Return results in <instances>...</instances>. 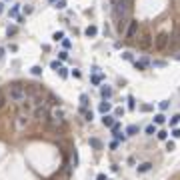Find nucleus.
Here are the masks:
<instances>
[{
	"mask_svg": "<svg viewBox=\"0 0 180 180\" xmlns=\"http://www.w3.org/2000/svg\"><path fill=\"white\" fill-rule=\"evenodd\" d=\"M6 98H8L10 102H14V104H20V102H24L26 98H28L26 86H24V84H20V82H14V84H10V86L6 88Z\"/></svg>",
	"mask_w": 180,
	"mask_h": 180,
	"instance_id": "1",
	"label": "nucleus"
},
{
	"mask_svg": "<svg viewBox=\"0 0 180 180\" xmlns=\"http://www.w3.org/2000/svg\"><path fill=\"white\" fill-rule=\"evenodd\" d=\"M152 46H154V50H156V52H164V50H168V46H170V34L166 32V30L158 32L156 36H154Z\"/></svg>",
	"mask_w": 180,
	"mask_h": 180,
	"instance_id": "2",
	"label": "nucleus"
},
{
	"mask_svg": "<svg viewBox=\"0 0 180 180\" xmlns=\"http://www.w3.org/2000/svg\"><path fill=\"white\" fill-rule=\"evenodd\" d=\"M138 40H136V44H138V48H142V50H148L150 46H152V42H154V36H152V32L148 30V28H142V30H138Z\"/></svg>",
	"mask_w": 180,
	"mask_h": 180,
	"instance_id": "3",
	"label": "nucleus"
},
{
	"mask_svg": "<svg viewBox=\"0 0 180 180\" xmlns=\"http://www.w3.org/2000/svg\"><path fill=\"white\" fill-rule=\"evenodd\" d=\"M34 116H36V120H44V122H48V118H50V112H48V106L46 104H40V106H36L34 108Z\"/></svg>",
	"mask_w": 180,
	"mask_h": 180,
	"instance_id": "4",
	"label": "nucleus"
},
{
	"mask_svg": "<svg viewBox=\"0 0 180 180\" xmlns=\"http://www.w3.org/2000/svg\"><path fill=\"white\" fill-rule=\"evenodd\" d=\"M138 30H140V24L136 22V20H130V24H128V28H126V32H124V36H126L128 40H132V38H136V34H138Z\"/></svg>",
	"mask_w": 180,
	"mask_h": 180,
	"instance_id": "5",
	"label": "nucleus"
},
{
	"mask_svg": "<svg viewBox=\"0 0 180 180\" xmlns=\"http://www.w3.org/2000/svg\"><path fill=\"white\" fill-rule=\"evenodd\" d=\"M28 122H30V118H28V114H18L16 116V120H14V126H16V130H22V128H26L28 126Z\"/></svg>",
	"mask_w": 180,
	"mask_h": 180,
	"instance_id": "6",
	"label": "nucleus"
},
{
	"mask_svg": "<svg viewBox=\"0 0 180 180\" xmlns=\"http://www.w3.org/2000/svg\"><path fill=\"white\" fill-rule=\"evenodd\" d=\"M20 106H22V112H24V114H30V112H34V104H32V102L24 100V102H20Z\"/></svg>",
	"mask_w": 180,
	"mask_h": 180,
	"instance_id": "7",
	"label": "nucleus"
},
{
	"mask_svg": "<svg viewBox=\"0 0 180 180\" xmlns=\"http://www.w3.org/2000/svg\"><path fill=\"white\" fill-rule=\"evenodd\" d=\"M148 64H150V60H148V58H142V60H136L134 62V68L136 70H144Z\"/></svg>",
	"mask_w": 180,
	"mask_h": 180,
	"instance_id": "8",
	"label": "nucleus"
},
{
	"mask_svg": "<svg viewBox=\"0 0 180 180\" xmlns=\"http://www.w3.org/2000/svg\"><path fill=\"white\" fill-rule=\"evenodd\" d=\"M98 110H100L102 114H108V112H110V110H112V104H110V102H106V100H104V102H100V106H98Z\"/></svg>",
	"mask_w": 180,
	"mask_h": 180,
	"instance_id": "9",
	"label": "nucleus"
},
{
	"mask_svg": "<svg viewBox=\"0 0 180 180\" xmlns=\"http://www.w3.org/2000/svg\"><path fill=\"white\" fill-rule=\"evenodd\" d=\"M114 118H116V116H110V114H104V116H102V124H104V126H108V128H110V126H112V124L116 122V120H114Z\"/></svg>",
	"mask_w": 180,
	"mask_h": 180,
	"instance_id": "10",
	"label": "nucleus"
},
{
	"mask_svg": "<svg viewBox=\"0 0 180 180\" xmlns=\"http://www.w3.org/2000/svg\"><path fill=\"white\" fill-rule=\"evenodd\" d=\"M100 94H102V98L106 100V98H110V96H112V88L104 84V86H102V88H100Z\"/></svg>",
	"mask_w": 180,
	"mask_h": 180,
	"instance_id": "11",
	"label": "nucleus"
},
{
	"mask_svg": "<svg viewBox=\"0 0 180 180\" xmlns=\"http://www.w3.org/2000/svg\"><path fill=\"white\" fill-rule=\"evenodd\" d=\"M84 34H86V36H88V38H94V36H96V34H98V28H96V26H92V24H90L88 28H86V30H84Z\"/></svg>",
	"mask_w": 180,
	"mask_h": 180,
	"instance_id": "12",
	"label": "nucleus"
},
{
	"mask_svg": "<svg viewBox=\"0 0 180 180\" xmlns=\"http://www.w3.org/2000/svg\"><path fill=\"white\" fill-rule=\"evenodd\" d=\"M80 112L84 114V120H88V122H92V118H94V114H92V110H86L84 106H80Z\"/></svg>",
	"mask_w": 180,
	"mask_h": 180,
	"instance_id": "13",
	"label": "nucleus"
},
{
	"mask_svg": "<svg viewBox=\"0 0 180 180\" xmlns=\"http://www.w3.org/2000/svg\"><path fill=\"white\" fill-rule=\"evenodd\" d=\"M48 104L50 106H60V98H56L54 94H48Z\"/></svg>",
	"mask_w": 180,
	"mask_h": 180,
	"instance_id": "14",
	"label": "nucleus"
},
{
	"mask_svg": "<svg viewBox=\"0 0 180 180\" xmlns=\"http://www.w3.org/2000/svg\"><path fill=\"white\" fill-rule=\"evenodd\" d=\"M150 168H152V162H144V164H140V166H138V172H140V174H144V172H148Z\"/></svg>",
	"mask_w": 180,
	"mask_h": 180,
	"instance_id": "15",
	"label": "nucleus"
},
{
	"mask_svg": "<svg viewBox=\"0 0 180 180\" xmlns=\"http://www.w3.org/2000/svg\"><path fill=\"white\" fill-rule=\"evenodd\" d=\"M90 146L94 148V150H100V148H102V142L98 140V138H90Z\"/></svg>",
	"mask_w": 180,
	"mask_h": 180,
	"instance_id": "16",
	"label": "nucleus"
},
{
	"mask_svg": "<svg viewBox=\"0 0 180 180\" xmlns=\"http://www.w3.org/2000/svg\"><path fill=\"white\" fill-rule=\"evenodd\" d=\"M136 132H138V126H136V124H130V126L126 128V136H134Z\"/></svg>",
	"mask_w": 180,
	"mask_h": 180,
	"instance_id": "17",
	"label": "nucleus"
},
{
	"mask_svg": "<svg viewBox=\"0 0 180 180\" xmlns=\"http://www.w3.org/2000/svg\"><path fill=\"white\" fill-rule=\"evenodd\" d=\"M166 122V116H164V114H156V116H154V124H156V126H160V124H164Z\"/></svg>",
	"mask_w": 180,
	"mask_h": 180,
	"instance_id": "18",
	"label": "nucleus"
},
{
	"mask_svg": "<svg viewBox=\"0 0 180 180\" xmlns=\"http://www.w3.org/2000/svg\"><path fill=\"white\" fill-rule=\"evenodd\" d=\"M6 100H8V98H6V92L0 88V110H2V108L6 106Z\"/></svg>",
	"mask_w": 180,
	"mask_h": 180,
	"instance_id": "19",
	"label": "nucleus"
},
{
	"mask_svg": "<svg viewBox=\"0 0 180 180\" xmlns=\"http://www.w3.org/2000/svg\"><path fill=\"white\" fill-rule=\"evenodd\" d=\"M148 136H152V134H156V124H148L146 126V130H144Z\"/></svg>",
	"mask_w": 180,
	"mask_h": 180,
	"instance_id": "20",
	"label": "nucleus"
},
{
	"mask_svg": "<svg viewBox=\"0 0 180 180\" xmlns=\"http://www.w3.org/2000/svg\"><path fill=\"white\" fill-rule=\"evenodd\" d=\"M56 72H58V74H60V78H68V70H66V68H64V66H60V68H58V70H56Z\"/></svg>",
	"mask_w": 180,
	"mask_h": 180,
	"instance_id": "21",
	"label": "nucleus"
},
{
	"mask_svg": "<svg viewBox=\"0 0 180 180\" xmlns=\"http://www.w3.org/2000/svg\"><path fill=\"white\" fill-rule=\"evenodd\" d=\"M178 122H180V114H174L170 118V126H178Z\"/></svg>",
	"mask_w": 180,
	"mask_h": 180,
	"instance_id": "22",
	"label": "nucleus"
},
{
	"mask_svg": "<svg viewBox=\"0 0 180 180\" xmlns=\"http://www.w3.org/2000/svg\"><path fill=\"white\" fill-rule=\"evenodd\" d=\"M30 72H32L34 76H40V74H42V68H40V66H32V70H30Z\"/></svg>",
	"mask_w": 180,
	"mask_h": 180,
	"instance_id": "23",
	"label": "nucleus"
},
{
	"mask_svg": "<svg viewBox=\"0 0 180 180\" xmlns=\"http://www.w3.org/2000/svg\"><path fill=\"white\" fill-rule=\"evenodd\" d=\"M16 32H18V28H16V26H8V30H6V34H8V36H14Z\"/></svg>",
	"mask_w": 180,
	"mask_h": 180,
	"instance_id": "24",
	"label": "nucleus"
},
{
	"mask_svg": "<svg viewBox=\"0 0 180 180\" xmlns=\"http://www.w3.org/2000/svg\"><path fill=\"white\" fill-rule=\"evenodd\" d=\"M52 38H54V40H62V38H64V32H62V30H58V32H54V36H52Z\"/></svg>",
	"mask_w": 180,
	"mask_h": 180,
	"instance_id": "25",
	"label": "nucleus"
},
{
	"mask_svg": "<svg viewBox=\"0 0 180 180\" xmlns=\"http://www.w3.org/2000/svg\"><path fill=\"white\" fill-rule=\"evenodd\" d=\"M80 104H82L84 108L88 106V96H86V94H82V96H80Z\"/></svg>",
	"mask_w": 180,
	"mask_h": 180,
	"instance_id": "26",
	"label": "nucleus"
},
{
	"mask_svg": "<svg viewBox=\"0 0 180 180\" xmlns=\"http://www.w3.org/2000/svg\"><path fill=\"white\" fill-rule=\"evenodd\" d=\"M60 66H62V64H60V60H54V62H50V68H52V70H58Z\"/></svg>",
	"mask_w": 180,
	"mask_h": 180,
	"instance_id": "27",
	"label": "nucleus"
},
{
	"mask_svg": "<svg viewBox=\"0 0 180 180\" xmlns=\"http://www.w3.org/2000/svg\"><path fill=\"white\" fill-rule=\"evenodd\" d=\"M114 138H116V140H122V142H124V138H126V134H120V130H118V132H114Z\"/></svg>",
	"mask_w": 180,
	"mask_h": 180,
	"instance_id": "28",
	"label": "nucleus"
},
{
	"mask_svg": "<svg viewBox=\"0 0 180 180\" xmlns=\"http://www.w3.org/2000/svg\"><path fill=\"white\" fill-rule=\"evenodd\" d=\"M128 108H130V110H134V108H136L134 98H132V96H128Z\"/></svg>",
	"mask_w": 180,
	"mask_h": 180,
	"instance_id": "29",
	"label": "nucleus"
},
{
	"mask_svg": "<svg viewBox=\"0 0 180 180\" xmlns=\"http://www.w3.org/2000/svg\"><path fill=\"white\" fill-rule=\"evenodd\" d=\"M156 134H158L160 140H166V138H168V132H164V130H160V132H156Z\"/></svg>",
	"mask_w": 180,
	"mask_h": 180,
	"instance_id": "30",
	"label": "nucleus"
},
{
	"mask_svg": "<svg viewBox=\"0 0 180 180\" xmlns=\"http://www.w3.org/2000/svg\"><path fill=\"white\" fill-rule=\"evenodd\" d=\"M10 16H12V18H18V6L10 8Z\"/></svg>",
	"mask_w": 180,
	"mask_h": 180,
	"instance_id": "31",
	"label": "nucleus"
},
{
	"mask_svg": "<svg viewBox=\"0 0 180 180\" xmlns=\"http://www.w3.org/2000/svg\"><path fill=\"white\" fill-rule=\"evenodd\" d=\"M100 80H102V76L96 74V76H92V84H100Z\"/></svg>",
	"mask_w": 180,
	"mask_h": 180,
	"instance_id": "32",
	"label": "nucleus"
},
{
	"mask_svg": "<svg viewBox=\"0 0 180 180\" xmlns=\"http://www.w3.org/2000/svg\"><path fill=\"white\" fill-rule=\"evenodd\" d=\"M166 150H168V152H172V150H174V142H172V140H168V142H166Z\"/></svg>",
	"mask_w": 180,
	"mask_h": 180,
	"instance_id": "33",
	"label": "nucleus"
},
{
	"mask_svg": "<svg viewBox=\"0 0 180 180\" xmlns=\"http://www.w3.org/2000/svg\"><path fill=\"white\" fill-rule=\"evenodd\" d=\"M56 8H60V10H62V8H66V2H64V0H58V2H56Z\"/></svg>",
	"mask_w": 180,
	"mask_h": 180,
	"instance_id": "34",
	"label": "nucleus"
},
{
	"mask_svg": "<svg viewBox=\"0 0 180 180\" xmlns=\"http://www.w3.org/2000/svg\"><path fill=\"white\" fill-rule=\"evenodd\" d=\"M58 56H60V60H66V58H68V52H66V50H62V52H58Z\"/></svg>",
	"mask_w": 180,
	"mask_h": 180,
	"instance_id": "35",
	"label": "nucleus"
},
{
	"mask_svg": "<svg viewBox=\"0 0 180 180\" xmlns=\"http://www.w3.org/2000/svg\"><path fill=\"white\" fill-rule=\"evenodd\" d=\"M124 114V108H116V110H114V116H122Z\"/></svg>",
	"mask_w": 180,
	"mask_h": 180,
	"instance_id": "36",
	"label": "nucleus"
},
{
	"mask_svg": "<svg viewBox=\"0 0 180 180\" xmlns=\"http://www.w3.org/2000/svg\"><path fill=\"white\" fill-rule=\"evenodd\" d=\"M172 136H174V138H180V128H174V130H172Z\"/></svg>",
	"mask_w": 180,
	"mask_h": 180,
	"instance_id": "37",
	"label": "nucleus"
},
{
	"mask_svg": "<svg viewBox=\"0 0 180 180\" xmlns=\"http://www.w3.org/2000/svg\"><path fill=\"white\" fill-rule=\"evenodd\" d=\"M72 76H74V78H80L82 74H80V70H76V68H74V70H72Z\"/></svg>",
	"mask_w": 180,
	"mask_h": 180,
	"instance_id": "38",
	"label": "nucleus"
},
{
	"mask_svg": "<svg viewBox=\"0 0 180 180\" xmlns=\"http://www.w3.org/2000/svg\"><path fill=\"white\" fill-rule=\"evenodd\" d=\"M122 58H124V60H132V54H130V52H124Z\"/></svg>",
	"mask_w": 180,
	"mask_h": 180,
	"instance_id": "39",
	"label": "nucleus"
},
{
	"mask_svg": "<svg viewBox=\"0 0 180 180\" xmlns=\"http://www.w3.org/2000/svg\"><path fill=\"white\" fill-rule=\"evenodd\" d=\"M62 46H64V48H70V40H66V38H62Z\"/></svg>",
	"mask_w": 180,
	"mask_h": 180,
	"instance_id": "40",
	"label": "nucleus"
},
{
	"mask_svg": "<svg viewBox=\"0 0 180 180\" xmlns=\"http://www.w3.org/2000/svg\"><path fill=\"white\" fill-rule=\"evenodd\" d=\"M166 108H168V102H166V100L160 102V110H166Z\"/></svg>",
	"mask_w": 180,
	"mask_h": 180,
	"instance_id": "41",
	"label": "nucleus"
},
{
	"mask_svg": "<svg viewBox=\"0 0 180 180\" xmlns=\"http://www.w3.org/2000/svg\"><path fill=\"white\" fill-rule=\"evenodd\" d=\"M4 52H6V50H4V48H0V62H2V58H4Z\"/></svg>",
	"mask_w": 180,
	"mask_h": 180,
	"instance_id": "42",
	"label": "nucleus"
},
{
	"mask_svg": "<svg viewBox=\"0 0 180 180\" xmlns=\"http://www.w3.org/2000/svg\"><path fill=\"white\" fill-rule=\"evenodd\" d=\"M96 180H106V176H104V174H98V178Z\"/></svg>",
	"mask_w": 180,
	"mask_h": 180,
	"instance_id": "43",
	"label": "nucleus"
},
{
	"mask_svg": "<svg viewBox=\"0 0 180 180\" xmlns=\"http://www.w3.org/2000/svg\"><path fill=\"white\" fill-rule=\"evenodd\" d=\"M174 58H176V60H180V52H176V54H174Z\"/></svg>",
	"mask_w": 180,
	"mask_h": 180,
	"instance_id": "44",
	"label": "nucleus"
},
{
	"mask_svg": "<svg viewBox=\"0 0 180 180\" xmlns=\"http://www.w3.org/2000/svg\"><path fill=\"white\" fill-rule=\"evenodd\" d=\"M50 2H58V0H50Z\"/></svg>",
	"mask_w": 180,
	"mask_h": 180,
	"instance_id": "45",
	"label": "nucleus"
}]
</instances>
